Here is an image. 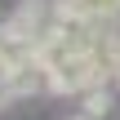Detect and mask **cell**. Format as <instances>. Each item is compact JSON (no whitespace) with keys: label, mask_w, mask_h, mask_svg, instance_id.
<instances>
[{"label":"cell","mask_w":120,"mask_h":120,"mask_svg":"<svg viewBox=\"0 0 120 120\" xmlns=\"http://www.w3.org/2000/svg\"><path fill=\"white\" fill-rule=\"evenodd\" d=\"M80 107H85L80 116L98 120V116H107V111H111V94H107V89H94V94H85V98H80Z\"/></svg>","instance_id":"6da1fadb"},{"label":"cell","mask_w":120,"mask_h":120,"mask_svg":"<svg viewBox=\"0 0 120 120\" xmlns=\"http://www.w3.org/2000/svg\"><path fill=\"white\" fill-rule=\"evenodd\" d=\"M71 120H89V116H71Z\"/></svg>","instance_id":"7a4b0ae2"}]
</instances>
